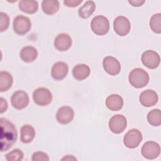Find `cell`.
<instances>
[{
	"label": "cell",
	"instance_id": "cell-3",
	"mask_svg": "<svg viewBox=\"0 0 161 161\" xmlns=\"http://www.w3.org/2000/svg\"><path fill=\"white\" fill-rule=\"evenodd\" d=\"M91 28L94 34L103 36L109 31V21L104 16L97 15L92 18L91 22Z\"/></svg>",
	"mask_w": 161,
	"mask_h": 161
},
{
	"label": "cell",
	"instance_id": "cell-32",
	"mask_svg": "<svg viewBox=\"0 0 161 161\" xmlns=\"http://www.w3.org/2000/svg\"><path fill=\"white\" fill-rule=\"evenodd\" d=\"M128 3L134 7H140L142 6L145 3V1H142V0H129Z\"/></svg>",
	"mask_w": 161,
	"mask_h": 161
},
{
	"label": "cell",
	"instance_id": "cell-7",
	"mask_svg": "<svg viewBox=\"0 0 161 161\" xmlns=\"http://www.w3.org/2000/svg\"><path fill=\"white\" fill-rule=\"evenodd\" d=\"M142 64L147 68L154 69L158 67L160 63V57L159 54L152 50L145 51L141 58Z\"/></svg>",
	"mask_w": 161,
	"mask_h": 161
},
{
	"label": "cell",
	"instance_id": "cell-2",
	"mask_svg": "<svg viewBox=\"0 0 161 161\" xmlns=\"http://www.w3.org/2000/svg\"><path fill=\"white\" fill-rule=\"evenodd\" d=\"M129 82L133 87L140 89L146 86L149 82V75L141 68L133 69L129 74Z\"/></svg>",
	"mask_w": 161,
	"mask_h": 161
},
{
	"label": "cell",
	"instance_id": "cell-18",
	"mask_svg": "<svg viewBox=\"0 0 161 161\" xmlns=\"http://www.w3.org/2000/svg\"><path fill=\"white\" fill-rule=\"evenodd\" d=\"M21 59L26 63H30L35 61L38 57L37 50L32 46L24 47L19 52Z\"/></svg>",
	"mask_w": 161,
	"mask_h": 161
},
{
	"label": "cell",
	"instance_id": "cell-27",
	"mask_svg": "<svg viewBox=\"0 0 161 161\" xmlns=\"http://www.w3.org/2000/svg\"><path fill=\"white\" fill-rule=\"evenodd\" d=\"M23 157V152L18 148L13 150L5 155V158L8 161H19L21 160Z\"/></svg>",
	"mask_w": 161,
	"mask_h": 161
},
{
	"label": "cell",
	"instance_id": "cell-31",
	"mask_svg": "<svg viewBox=\"0 0 161 161\" xmlns=\"http://www.w3.org/2000/svg\"><path fill=\"white\" fill-rule=\"evenodd\" d=\"M0 109H1V113H4L8 109V103L6 100L3 97L0 98Z\"/></svg>",
	"mask_w": 161,
	"mask_h": 161
},
{
	"label": "cell",
	"instance_id": "cell-9",
	"mask_svg": "<svg viewBox=\"0 0 161 161\" xmlns=\"http://www.w3.org/2000/svg\"><path fill=\"white\" fill-rule=\"evenodd\" d=\"M108 125L111 132L115 134H119L126 129L127 121L125 116L118 114L113 116L110 118Z\"/></svg>",
	"mask_w": 161,
	"mask_h": 161
},
{
	"label": "cell",
	"instance_id": "cell-11",
	"mask_svg": "<svg viewBox=\"0 0 161 161\" xmlns=\"http://www.w3.org/2000/svg\"><path fill=\"white\" fill-rule=\"evenodd\" d=\"M11 103L14 108L22 109L26 108L29 103L28 94L24 91H16L11 96Z\"/></svg>",
	"mask_w": 161,
	"mask_h": 161
},
{
	"label": "cell",
	"instance_id": "cell-13",
	"mask_svg": "<svg viewBox=\"0 0 161 161\" xmlns=\"http://www.w3.org/2000/svg\"><path fill=\"white\" fill-rule=\"evenodd\" d=\"M74 117V109L68 106H64L58 108L56 113L57 121L62 125L70 123Z\"/></svg>",
	"mask_w": 161,
	"mask_h": 161
},
{
	"label": "cell",
	"instance_id": "cell-12",
	"mask_svg": "<svg viewBox=\"0 0 161 161\" xmlns=\"http://www.w3.org/2000/svg\"><path fill=\"white\" fill-rule=\"evenodd\" d=\"M103 67L106 72L111 75H118L121 68L119 60L112 56H107L103 59Z\"/></svg>",
	"mask_w": 161,
	"mask_h": 161
},
{
	"label": "cell",
	"instance_id": "cell-23",
	"mask_svg": "<svg viewBox=\"0 0 161 161\" xmlns=\"http://www.w3.org/2000/svg\"><path fill=\"white\" fill-rule=\"evenodd\" d=\"M42 9L46 14L53 15L59 9V2L57 0H44L42 2Z\"/></svg>",
	"mask_w": 161,
	"mask_h": 161
},
{
	"label": "cell",
	"instance_id": "cell-10",
	"mask_svg": "<svg viewBox=\"0 0 161 161\" xmlns=\"http://www.w3.org/2000/svg\"><path fill=\"white\" fill-rule=\"evenodd\" d=\"M113 28L116 33L121 36L127 35L131 28L130 20L125 16H117L113 21Z\"/></svg>",
	"mask_w": 161,
	"mask_h": 161
},
{
	"label": "cell",
	"instance_id": "cell-6",
	"mask_svg": "<svg viewBox=\"0 0 161 161\" xmlns=\"http://www.w3.org/2000/svg\"><path fill=\"white\" fill-rule=\"evenodd\" d=\"M143 136L141 131L136 128L130 130L123 137V143L128 148H136L142 141Z\"/></svg>",
	"mask_w": 161,
	"mask_h": 161
},
{
	"label": "cell",
	"instance_id": "cell-30",
	"mask_svg": "<svg viewBox=\"0 0 161 161\" xmlns=\"http://www.w3.org/2000/svg\"><path fill=\"white\" fill-rule=\"evenodd\" d=\"M82 2V0H64V4L69 8H75L81 4Z\"/></svg>",
	"mask_w": 161,
	"mask_h": 161
},
{
	"label": "cell",
	"instance_id": "cell-33",
	"mask_svg": "<svg viewBox=\"0 0 161 161\" xmlns=\"http://www.w3.org/2000/svg\"><path fill=\"white\" fill-rule=\"evenodd\" d=\"M61 160H77V158L73 155H66Z\"/></svg>",
	"mask_w": 161,
	"mask_h": 161
},
{
	"label": "cell",
	"instance_id": "cell-5",
	"mask_svg": "<svg viewBox=\"0 0 161 161\" xmlns=\"http://www.w3.org/2000/svg\"><path fill=\"white\" fill-rule=\"evenodd\" d=\"M31 23L30 18L23 15L16 16L13 21V28L14 32L19 35L26 34L31 29Z\"/></svg>",
	"mask_w": 161,
	"mask_h": 161
},
{
	"label": "cell",
	"instance_id": "cell-25",
	"mask_svg": "<svg viewBox=\"0 0 161 161\" xmlns=\"http://www.w3.org/2000/svg\"><path fill=\"white\" fill-rule=\"evenodd\" d=\"M147 121L153 126H159L161 125V112L159 109H153L148 112Z\"/></svg>",
	"mask_w": 161,
	"mask_h": 161
},
{
	"label": "cell",
	"instance_id": "cell-19",
	"mask_svg": "<svg viewBox=\"0 0 161 161\" xmlns=\"http://www.w3.org/2000/svg\"><path fill=\"white\" fill-rule=\"evenodd\" d=\"M91 70L89 67L84 64H77L72 69V75L77 80L86 79L89 75Z\"/></svg>",
	"mask_w": 161,
	"mask_h": 161
},
{
	"label": "cell",
	"instance_id": "cell-20",
	"mask_svg": "<svg viewBox=\"0 0 161 161\" xmlns=\"http://www.w3.org/2000/svg\"><path fill=\"white\" fill-rule=\"evenodd\" d=\"M35 130L30 125H24L20 129V140L24 143H29L35 136Z\"/></svg>",
	"mask_w": 161,
	"mask_h": 161
},
{
	"label": "cell",
	"instance_id": "cell-28",
	"mask_svg": "<svg viewBox=\"0 0 161 161\" xmlns=\"http://www.w3.org/2000/svg\"><path fill=\"white\" fill-rule=\"evenodd\" d=\"M0 19V31L3 32L4 31H6L9 27V18L6 13L4 12H1Z\"/></svg>",
	"mask_w": 161,
	"mask_h": 161
},
{
	"label": "cell",
	"instance_id": "cell-22",
	"mask_svg": "<svg viewBox=\"0 0 161 161\" xmlns=\"http://www.w3.org/2000/svg\"><path fill=\"white\" fill-rule=\"evenodd\" d=\"M96 9V4L93 1H87L78 10L79 17L83 19L89 18Z\"/></svg>",
	"mask_w": 161,
	"mask_h": 161
},
{
	"label": "cell",
	"instance_id": "cell-16",
	"mask_svg": "<svg viewBox=\"0 0 161 161\" xmlns=\"http://www.w3.org/2000/svg\"><path fill=\"white\" fill-rule=\"evenodd\" d=\"M72 38L67 33H62L58 34L55 38L54 47L60 52L68 50L72 45Z\"/></svg>",
	"mask_w": 161,
	"mask_h": 161
},
{
	"label": "cell",
	"instance_id": "cell-24",
	"mask_svg": "<svg viewBox=\"0 0 161 161\" xmlns=\"http://www.w3.org/2000/svg\"><path fill=\"white\" fill-rule=\"evenodd\" d=\"M13 79L10 73L7 71L0 72V91L6 92L12 86Z\"/></svg>",
	"mask_w": 161,
	"mask_h": 161
},
{
	"label": "cell",
	"instance_id": "cell-17",
	"mask_svg": "<svg viewBox=\"0 0 161 161\" xmlns=\"http://www.w3.org/2000/svg\"><path fill=\"white\" fill-rule=\"evenodd\" d=\"M106 107L113 111H119L123 106V99L121 96L116 94H111L106 99Z\"/></svg>",
	"mask_w": 161,
	"mask_h": 161
},
{
	"label": "cell",
	"instance_id": "cell-14",
	"mask_svg": "<svg viewBox=\"0 0 161 161\" xmlns=\"http://www.w3.org/2000/svg\"><path fill=\"white\" fill-rule=\"evenodd\" d=\"M140 103L144 107H151L155 105L158 101V94L152 89H147L141 92L139 97Z\"/></svg>",
	"mask_w": 161,
	"mask_h": 161
},
{
	"label": "cell",
	"instance_id": "cell-4",
	"mask_svg": "<svg viewBox=\"0 0 161 161\" xmlns=\"http://www.w3.org/2000/svg\"><path fill=\"white\" fill-rule=\"evenodd\" d=\"M33 99L35 103L40 106H45L51 103L52 101V94L46 87H38L33 92Z\"/></svg>",
	"mask_w": 161,
	"mask_h": 161
},
{
	"label": "cell",
	"instance_id": "cell-8",
	"mask_svg": "<svg viewBox=\"0 0 161 161\" xmlns=\"http://www.w3.org/2000/svg\"><path fill=\"white\" fill-rule=\"evenodd\" d=\"M141 152L144 158L148 160H153L159 156L160 147L158 143L153 141H148L143 145Z\"/></svg>",
	"mask_w": 161,
	"mask_h": 161
},
{
	"label": "cell",
	"instance_id": "cell-21",
	"mask_svg": "<svg viewBox=\"0 0 161 161\" xmlns=\"http://www.w3.org/2000/svg\"><path fill=\"white\" fill-rule=\"evenodd\" d=\"M19 9L27 14H34L38 9V3L36 1L22 0L19 1Z\"/></svg>",
	"mask_w": 161,
	"mask_h": 161
},
{
	"label": "cell",
	"instance_id": "cell-1",
	"mask_svg": "<svg viewBox=\"0 0 161 161\" xmlns=\"http://www.w3.org/2000/svg\"><path fill=\"white\" fill-rule=\"evenodd\" d=\"M0 125V146L1 152H3L11 148L16 143L18 133L14 125L6 118L1 119Z\"/></svg>",
	"mask_w": 161,
	"mask_h": 161
},
{
	"label": "cell",
	"instance_id": "cell-15",
	"mask_svg": "<svg viewBox=\"0 0 161 161\" xmlns=\"http://www.w3.org/2000/svg\"><path fill=\"white\" fill-rule=\"evenodd\" d=\"M69 72L68 65L64 62L55 63L51 70V75L55 80H61L67 75Z\"/></svg>",
	"mask_w": 161,
	"mask_h": 161
},
{
	"label": "cell",
	"instance_id": "cell-26",
	"mask_svg": "<svg viewBox=\"0 0 161 161\" xmlns=\"http://www.w3.org/2000/svg\"><path fill=\"white\" fill-rule=\"evenodd\" d=\"M149 25L151 30L155 33H161V13L154 14L150 18Z\"/></svg>",
	"mask_w": 161,
	"mask_h": 161
},
{
	"label": "cell",
	"instance_id": "cell-29",
	"mask_svg": "<svg viewBox=\"0 0 161 161\" xmlns=\"http://www.w3.org/2000/svg\"><path fill=\"white\" fill-rule=\"evenodd\" d=\"M31 160L33 161H48L50 158L47 153L43 152L38 151L33 153Z\"/></svg>",
	"mask_w": 161,
	"mask_h": 161
}]
</instances>
